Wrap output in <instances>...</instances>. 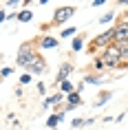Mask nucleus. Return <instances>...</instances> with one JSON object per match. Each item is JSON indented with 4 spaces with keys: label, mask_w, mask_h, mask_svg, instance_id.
Segmentation results:
<instances>
[{
    "label": "nucleus",
    "mask_w": 128,
    "mask_h": 130,
    "mask_svg": "<svg viewBox=\"0 0 128 130\" xmlns=\"http://www.w3.org/2000/svg\"><path fill=\"white\" fill-rule=\"evenodd\" d=\"M99 60L104 62V66H108V69H121V57H119V51H117L115 44H110V46H106L102 51Z\"/></svg>",
    "instance_id": "1"
},
{
    "label": "nucleus",
    "mask_w": 128,
    "mask_h": 130,
    "mask_svg": "<svg viewBox=\"0 0 128 130\" xmlns=\"http://www.w3.org/2000/svg\"><path fill=\"white\" fill-rule=\"evenodd\" d=\"M35 55H38L35 46L31 44V42H24V44L20 46V51H18V60H16V62H18V66H20V69H27L29 64L33 62Z\"/></svg>",
    "instance_id": "2"
},
{
    "label": "nucleus",
    "mask_w": 128,
    "mask_h": 130,
    "mask_svg": "<svg viewBox=\"0 0 128 130\" xmlns=\"http://www.w3.org/2000/svg\"><path fill=\"white\" fill-rule=\"evenodd\" d=\"M113 42H115V27H110V29H106L104 33H99V35H95V38H93V46H91V53H93L95 48H102V51H104V48L110 46Z\"/></svg>",
    "instance_id": "3"
},
{
    "label": "nucleus",
    "mask_w": 128,
    "mask_h": 130,
    "mask_svg": "<svg viewBox=\"0 0 128 130\" xmlns=\"http://www.w3.org/2000/svg\"><path fill=\"white\" fill-rule=\"evenodd\" d=\"M75 11H77V9L71 7V5H64V7L55 9V11H53V24H62V22H66L68 18H73V15H75Z\"/></svg>",
    "instance_id": "4"
},
{
    "label": "nucleus",
    "mask_w": 128,
    "mask_h": 130,
    "mask_svg": "<svg viewBox=\"0 0 128 130\" xmlns=\"http://www.w3.org/2000/svg\"><path fill=\"white\" fill-rule=\"evenodd\" d=\"M44 71H47V62L42 60L40 55H35V57H33V62H31L27 69H24V73H29V75H33V73H35V75H42Z\"/></svg>",
    "instance_id": "5"
},
{
    "label": "nucleus",
    "mask_w": 128,
    "mask_h": 130,
    "mask_svg": "<svg viewBox=\"0 0 128 130\" xmlns=\"http://www.w3.org/2000/svg\"><path fill=\"white\" fill-rule=\"evenodd\" d=\"M121 42H128V22H119L115 27V42L113 44H121Z\"/></svg>",
    "instance_id": "6"
},
{
    "label": "nucleus",
    "mask_w": 128,
    "mask_h": 130,
    "mask_svg": "<svg viewBox=\"0 0 128 130\" xmlns=\"http://www.w3.org/2000/svg\"><path fill=\"white\" fill-rule=\"evenodd\" d=\"M71 73H73V64H68V62H64V64H62L60 66V71H58V77H55V84L58 82H66V77L71 75Z\"/></svg>",
    "instance_id": "7"
},
{
    "label": "nucleus",
    "mask_w": 128,
    "mask_h": 130,
    "mask_svg": "<svg viewBox=\"0 0 128 130\" xmlns=\"http://www.w3.org/2000/svg\"><path fill=\"white\" fill-rule=\"evenodd\" d=\"M117 51H119V57H121V69L128 66V42H121V44H115Z\"/></svg>",
    "instance_id": "8"
},
{
    "label": "nucleus",
    "mask_w": 128,
    "mask_h": 130,
    "mask_svg": "<svg viewBox=\"0 0 128 130\" xmlns=\"http://www.w3.org/2000/svg\"><path fill=\"white\" fill-rule=\"evenodd\" d=\"M66 99H68V106H71V108H73V106H80V104H82L80 90H73V93H68V95H66Z\"/></svg>",
    "instance_id": "9"
},
{
    "label": "nucleus",
    "mask_w": 128,
    "mask_h": 130,
    "mask_svg": "<svg viewBox=\"0 0 128 130\" xmlns=\"http://www.w3.org/2000/svg\"><path fill=\"white\" fill-rule=\"evenodd\" d=\"M58 46V40L55 38H40V48H55Z\"/></svg>",
    "instance_id": "10"
},
{
    "label": "nucleus",
    "mask_w": 128,
    "mask_h": 130,
    "mask_svg": "<svg viewBox=\"0 0 128 130\" xmlns=\"http://www.w3.org/2000/svg\"><path fill=\"white\" fill-rule=\"evenodd\" d=\"M62 119H64V115H62V112H55V115H51V117L47 119V126H49L51 130H53L55 126H58V123L62 121Z\"/></svg>",
    "instance_id": "11"
},
{
    "label": "nucleus",
    "mask_w": 128,
    "mask_h": 130,
    "mask_svg": "<svg viewBox=\"0 0 128 130\" xmlns=\"http://www.w3.org/2000/svg\"><path fill=\"white\" fill-rule=\"evenodd\" d=\"M106 77L104 75H86L84 77V84H104Z\"/></svg>",
    "instance_id": "12"
},
{
    "label": "nucleus",
    "mask_w": 128,
    "mask_h": 130,
    "mask_svg": "<svg viewBox=\"0 0 128 130\" xmlns=\"http://www.w3.org/2000/svg\"><path fill=\"white\" fill-rule=\"evenodd\" d=\"M60 93H62V95L73 93V82H68V79H66V82H62V84H60Z\"/></svg>",
    "instance_id": "13"
},
{
    "label": "nucleus",
    "mask_w": 128,
    "mask_h": 130,
    "mask_svg": "<svg viewBox=\"0 0 128 130\" xmlns=\"http://www.w3.org/2000/svg\"><path fill=\"white\" fill-rule=\"evenodd\" d=\"M62 99H64V95H62V93H55V95H51L47 102H44V106H51V104H60Z\"/></svg>",
    "instance_id": "14"
},
{
    "label": "nucleus",
    "mask_w": 128,
    "mask_h": 130,
    "mask_svg": "<svg viewBox=\"0 0 128 130\" xmlns=\"http://www.w3.org/2000/svg\"><path fill=\"white\" fill-rule=\"evenodd\" d=\"M16 18H18V20H20V22H29V20H31V18H33V13H31L29 9H24V11H20V13L16 15Z\"/></svg>",
    "instance_id": "15"
},
{
    "label": "nucleus",
    "mask_w": 128,
    "mask_h": 130,
    "mask_svg": "<svg viewBox=\"0 0 128 130\" xmlns=\"http://www.w3.org/2000/svg\"><path fill=\"white\" fill-rule=\"evenodd\" d=\"M108 99H110V93H102V95H99V99L95 102V106H104V104H106Z\"/></svg>",
    "instance_id": "16"
},
{
    "label": "nucleus",
    "mask_w": 128,
    "mask_h": 130,
    "mask_svg": "<svg viewBox=\"0 0 128 130\" xmlns=\"http://www.w3.org/2000/svg\"><path fill=\"white\" fill-rule=\"evenodd\" d=\"M82 46H84V42H82V38H75V40L71 42V48H73V51H82Z\"/></svg>",
    "instance_id": "17"
},
{
    "label": "nucleus",
    "mask_w": 128,
    "mask_h": 130,
    "mask_svg": "<svg viewBox=\"0 0 128 130\" xmlns=\"http://www.w3.org/2000/svg\"><path fill=\"white\" fill-rule=\"evenodd\" d=\"M73 33H77V29H75V27H71V29H64V31H62V38H71Z\"/></svg>",
    "instance_id": "18"
},
{
    "label": "nucleus",
    "mask_w": 128,
    "mask_h": 130,
    "mask_svg": "<svg viewBox=\"0 0 128 130\" xmlns=\"http://www.w3.org/2000/svg\"><path fill=\"white\" fill-rule=\"evenodd\" d=\"M113 18H115L113 13H104V15H102V18H99V22H102V24H106V22H110V20H113Z\"/></svg>",
    "instance_id": "19"
},
{
    "label": "nucleus",
    "mask_w": 128,
    "mask_h": 130,
    "mask_svg": "<svg viewBox=\"0 0 128 130\" xmlns=\"http://www.w3.org/2000/svg\"><path fill=\"white\" fill-rule=\"evenodd\" d=\"M29 82H31V75H29V73H22L20 75V84L24 86V84H29Z\"/></svg>",
    "instance_id": "20"
},
{
    "label": "nucleus",
    "mask_w": 128,
    "mask_h": 130,
    "mask_svg": "<svg viewBox=\"0 0 128 130\" xmlns=\"http://www.w3.org/2000/svg\"><path fill=\"white\" fill-rule=\"evenodd\" d=\"M71 126H73V128H80V126H84V119H73Z\"/></svg>",
    "instance_id": "21"
},
{
    "label": "nucleus",
    "mask_w": 128,
    "mask_h": 130,
    "mask_svg": "<svg viewBox=\"0 0 128 130\" xmlns=\"http://www.w3.org/2000/svg\"><path fill=\"white\" fill-rule=\"evenodd\" d=\"M95 69H97V71H102V69H104V62H102L99 57H97V60H95Z\"/></svg>",
    "instance_id": "22"
},
{
    "label": "nucleus",
    "mask_w": 128,
    "mask_h": 130,
    "mask_svg": "<svg viewBox=\"0 0 128 130\" xmlns=\"http://www.w3.org/2000/svg\"><path fill=\"white\" fill-rule=\"evenodd\" d=\"M7 20V11H5V9H0V22H5Z\"/></svg>",
    "instance_id": "23"
},
{
    "label": "nucleus",
    "mask_w": 128,
    "mask_h": 130,
    "mask_svg": "<svg viewBox=\"0 0 128 130\" xmlns=\"http://www.w3.org/2000/svg\"><path fill=\"white\" fill-rule=\"evenodd\" d=\"M102 5H106V0H93V7H102Z\"/></svg>",
    "instance_id": "24"
}]
</instances>
